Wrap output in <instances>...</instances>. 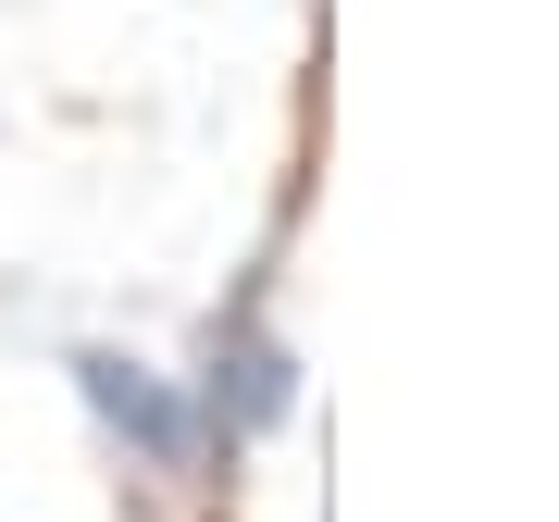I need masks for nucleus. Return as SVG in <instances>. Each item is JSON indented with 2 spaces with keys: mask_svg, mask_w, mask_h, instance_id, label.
Returning <instances> with one entry per match:
<instances>
[{
  "mask_svg": "<svg viewBox=\"0 0 559 522\" xmlns=\"http://www.w3.org/2000/svg\"><path fill=\"white\" fill-rule=\"evenodd\" d=\"M75 385H87L100 436H112L138 473H200L212 448H224V436H212V411H200V385H175V373L124 361V348H75Z\"/></svg>",
  "mask_w": 559,
  "mask_h": 522,
  "instance_id": "nucleus-1",
  "label": "nucleus"
},
{
  "mask_svg": "<svg viewBox=\"0 0 559 522\" xmlns=\"http://www.w3.org/2000/svg\"><path fill=\"white\" fill-rule=\"evenodd\" d=\"M200 411H212V436H224V448H237V436H274V423L299 411V348L274 336V311H261V299H237V323H212Z\"/></svg>",
  "mask_w": 559,
  "mask_h": 522,
  "instance_id": "nucleus-2",
  "label": "nucleus"
}]
</instances>
